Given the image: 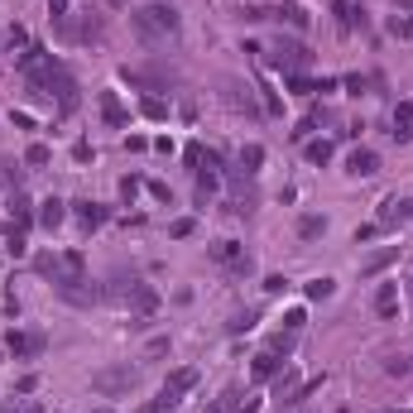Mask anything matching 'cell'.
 Segmentation results:
<instances>
[{"instance_id": "f546056e", "label": "cell", "mask_w": 413, "mask_h": 413, "mask_svg": "<svg viewBox=\"0 0 413 413\" xmlns=\"http://www.w3.org/2000/svg\"><path fill=\"white\" fill-rule=\"evenodd\" d=\"M255 322H260V307H246V312H236V317H231V327H226V331H231V336H241V331H250Z\"/></svg>"}, {"instance_id": "e575fe53", "label": "cell", "mask_w": 413, "mask_h": 413, "mask_svg": "<svg viewBox=\"0 0 413 413\" xmlns=\"http://www.w3.org/2000/svg\"><path fill=\"white\" fill-rule=\"evenodd\" d=\"M303 322H307L303 307H288V312H284V327H288V331H303Z\"/></svg>"}, {"instance_id": "603a6c76", "label": "cell", "mask_w": 413, "mask_h": 413, "mask_svg": "<svg viewBox=\"0 0 413 413\" xmlns=\"http://www.w3.org/2000/svg\"><path fill=\"white\" fill-rule=\"evenodd\" d=\"M139 115H144V120H168V101L144 91V96H139Z\"/></svg>"}, {"instance_id": "44dd1931", "label": "cell", "mask_w": 413, "mask_h": 413, "mask_svg": "<svg viewBox=\"0 0 413 413\" xmlns=\"http://www.w3.org/2000/svg\"><path fill=\"white\" fill-rule=\"evenodd\" d=\"M322 236H327V217H317V212L298 217V241H322Z\"/></svg>"}, {"instance_id": "d4e9b609", "label": "cell", "mask_w": 413, "mask_h": 413, "mask_svg": "<svg viewBox=\"0 0 413 413\" xmlns=\"http://www.w3.org/2000/svg\"><path fill=\"white\" fill-rule=\"evenodd\" d=\"M0 168H5V188L20 193L25 188V159H0Z\"/></svg>"}, {"instance_id": "f1b7e54d", "label": "cell", "mask_w": 413, "mask_h": 413, "mask_svg": "<svg viewBox=\"0 0 413 413\" xmlns=\"http://www.w3.org/2000/svg\"><path fill=\"white\" fill-rule=\"evenodd\" d=\"M77 39H82V44H101V39H106V25L87 15V20H82V29H77Z\"/></svg>"}, {"instance_id": "3957f363", "label": "cell", "mask_w": 413, "mask_h": 413, "mask_svg": "<svg viewBox=\"0 0 413 413\" xmlns=\"http://www.w3.org/2000/svg\"><path fill=\"white\" fill-rule=\"evenodd\" d=\"M130 25H135V34L144 44H159V39H173V34L183 29V20H178L173 5L154 0V5H144V10H130Z\"/></svg>"}, {"instance_id": "8992f818", "label": "cell", "mask_w": 413, "mask_h": 413, "mask_svg": "<svg viewBox=\"0 0 413 413\" xmlns=\"http://www.w3.org/2000/svg\"><path fill=\"white\" fill-rule=\"evenodd\" d=\"M207 255L217 265H226L231 274H255V260H250V250L241 241H217V246H207Z\"/></svg>"}, {"instance_id": "ee69618b", "label": "cell", "mask_w": 413, "mask_h": 413, "mask_svg": "<svg viewBox=\"0 0 413 413\" xmlns=\"http://www.w3.org/2000/svg\"><path fill=\"white\" fill-rule=\"evenodd\" d=\"M149 193L159 197V202H173V193H168V183H149Z\"/></svg>"}, {"instance_id": "4316f807", "label": "cell", "mask_w": 413, "mask_h": 413, "mask_svg": "<svg viewBox=\"0 0 413 413\" xmlns=\"http://www.w3.org/2000/svg\"><path fill=\"white\" fill-rule=\"evenodd\" d=\"M25 164H29V168H44V164H53V149L34 139V144H29V149H25Z\"/></svg>"}, {"instance_id": "ba28073f", "label": "cell", "mask_w": 413, "mask_h": 413, "mask_svg": "<svg viewBox=\"0 0 413 413\" xmlns=\"http://www.w3.org/2000/svg\"><path fill=\"white\" fill-rule=\"evenodd\" d=\"M72 217H77V226L91 236V231H101V226L110 221V207H106V202H91V197H82V202H72Z\"/></svg>"}, {"instance_id": "1f68e13d", "label": "cell", "mask_w": 413, "mask_h": 413, "mask_svg": "<svg viewBox=\"0 0 413 413\" xmlns=\"http://www.w3.org/2000/svg\"><path fill=\"white\" fill-rule=\"evenodd\" d=\"M389 34H394V39H409V44H413V15H394V20H389Z\"/></svg>"}, {"instance_id": "b9f144b4", "label": "cell", "mask_w": 413, "mask_h": 413, "mask_svg": "<svg viewBox=\"0 0 413 413\" xmlns=\"http://www.w3.org/2000/svg\"><path fill=\"white\" fill-rule=\"evenodd\" d=\"M284 288H288V279H284V274H269V279H265V293H284Z\"/></svg>"}, {"instance_id": "f5cc1de1", "label": "cell", "mask_w": 413, "mask_h": 413, "mask_svg": "<svg viewBox=\"0 0 413 413\" xmlns=\"http://www.w3.org/2000/svg\"><path fill=\"white\" fill-rule=\"evenodd\" d=\"M0 413H10V409H0Z\"/></svg>"}, {"instance_id": "83f0119b", "label": "cell", "mask_w": 413, "mask_h": 413, "mask_svg": "<svg viewBox=\"0 0 413 413\" xmlns=\"http://www.w3.org/2000/svg\"><path fill=\"white\" fill-rule=\"evenodd\" d=\"M293 346H298V331H288V327H284L274 341H269V351H274V356H284V360L293 356Z\"/></svg>"}, {"instance_id": "cb8c5ba5", "label": "cell", "mask_w": 413, "mask_h": 413, "mask_svg": "<svg viewBox=\"0 0 413 413\" xmlns=\"http://www.w3.org/2000/svg\"><path fill=\"white\" fill-rule=\"evenodd\" d=\"M241 168H246V173H260V168H265V144H260V139H250L246 149H241Z\"/></svg>"}, {"instance_id": "7a4b0ae2", "label": "cell", "mask_w": 413, "mask_h": 413, "mask_svg": "<svg viewBox=\"0 0 413 413\" xmlns=\"http://www.w3.org/2000/svg\"><path fill=\"white\" fill-rule=\"evenodd\" d=\"M34 269L58 288V298H68L72 307H91L101 298V288L87 279L82 250H44V255H34Z\"/></svg>"}, {"instance_id": "d6986e66", "label": "cell", "mask_w": 413, "mask_h": 413, "mask_svg": "<svg viewBox=\"0 0 413 413\" xmlns=\"http://www.w3.org/2000/svg\"><path fill=\"white\" fill-rule=\"evenodd\" d=\"M394 139H399V144L413 139V101H399V106H394Z\"/></svg>"}, {"instance_id": "74e56055", "label": "cell", "mask_w": 413, "mask_h": 413, "mask_svg": "<svg viewBox=\"0 0 413 413\" xmlns=\"http://www.w3.org/2000/svg\"><path fill=\"white\" fill-rule=\"evenodd\" d=\"M385 370H389V375H409L413 365H409V356H389V360H385Z\"/></svg>"}, {"instance_id": "816d5d0a", "label": "cell", "mask_w": 413, "mask_h": 413, "mask_svg": "<svg viewBox=\"0 0 413 413\" xmlns=\"http://www.w3.org/2000/svg\"><path fill=\"white\" fill-rule=\"evenodd\" d=\"M96 413H110V409H96Z\"/></svg>"}, {"instance_id": "8fae6325", "label": "cell", "mask_w": 413, "mask_h": 413, "mask_svg": "<svg viewBox=\"0 0 413 413\" xmlns=\"http://www.w3.org/2000/svg\"><path fill=\"white\" fill-rule=\"evenodd\" d=\"M197 380H202V375H197V365H178V370H168L164 389L173 394V399H178V404H183V399H188V394L197 389Z\"/></svg>"}, {"instance_id": "9c48e42d", "label": "cell", "mask_w": 413, "mask_h": 413, "mask_svg": "<svg viewBox=\"0 0 413 413\" xmlns=\"http://www.w3.org/2000/svg\"><path fill=\"white\" fill-rule=\"evenodd\" d=\"M96 106H101V120L110 130H125L130 125V106L120 101V91H96Z\"/></svg>"}, {"instance_id": "7dc6e473", "label": "cell", "mask_w": 413, "mask_h": 413, "mask_svg": "<svg viewBox=\"0 0 413 413\" xmlns=\"http://www.w3.org/2000/svg\"><path fill=\"white\" fill-rule=\"evenodd\" d=\"M399 10H404V15H413V0H399Z\"/></svg>"}, {"instance_id": "836d02e7", "label": "cell", "mask_w": 413, "mask_h": 413, "mask_svg": "<svg viewBox=\"0 0 413 413\" xmlns=\"http://www.w3.org/2000/svg\"><path fill=\"white\" fill-rule=\"evenodd\" d=\"M284 87H288L293 96H312V82H307V77H298V72H293V77H284Z\"/></svg>"}, {"instance_id": "4dcf8cb0", "label": "cell", "mask_w": 413, "mask_h": 413, "mask_svg": "<svg viewBox=\"0 0 413 413\" xmlns=\"http://www.w3.org/2000/svg\"><path fill=\"white\" fill-rule=\"evenodd\" d=\"M193 231H197V221H193V217H173V221H168V236H173V241H188Z\"/></svg>"}, {"instance_id": "52a82bcc", "label": "cell", "mask_w": 413, "mask_h": 413, "mask_svg": "<svg viewBox=\"0 0 413 413\" xmlns=\"http://www.w3.org/2000/svg\"><path fill=\"white\" fill-rule=\"evenodd\" d=\"M5 351L15 360H39L44 351H49V336L44 331H25V327H15L10 336H5Z\"/></svg>"}, {"instance_id": "2e32d148", "label": "cell", "mask_w": 413, "mask_h": 413, "mask_svg": "<svg viewBox=\"0 0 413 413\" xmlns=\"http://www.w3.org/2000/svg\"><path fill=\"white\" fill-rule=\"evenodd\" d=\"M130 307H135V317H149L154 307H159V288L154 284H130Z\"/></svg>"}, {"instance_id": "5bb4252c", "label": "cell", "mask_w": 413, "mask_h": 413, "mask_svg": "<svg viewBox=\"0 0 413 413\" xmlns=\"http://www.w3.org/2000/svg\"><path fill=\"white\" fill-rule=\"evenodd\" d=\"M346 173H351V178H375V173H380V154H375V149H351V154H346Z\"/></svg>"}, {"instance_id": "c3c4849f", "label": "cell", "mask_w": 413, "mask_h": 413, "mask_svg": "<svg viewBox=\"0 0 413 413\" xmlns=\"http://www.w3.org/2000/svg\"><path fill=\"white\" fill-rule=\"evenodd\" d=\"M130 413H149V409H144V404H139V409H130Z\"/></svg>"}, {"instance_id": "7bdbcfd3", "label": "cell", "mask_w": 413, "mask_h": 413, "mask_svg": "<svg viewBox=\"0 0 413 413\" xmlns=\"http://www.w3.org/2000/svg\"><path fill=\"white\" fill-rule=\"evenodd\" d=\"M125 149H130V154H144V149H149V139H144V135H125Z\"/></svg>"}, {"instance_id": "681fc988", "label": "cell", "mask_w": 413, "mask_h": 413, "mask_svg": "<svg viewBox=\"0 0 413 413\" xmlns=\"http://www.w3.org/2000/svg\"><path fill=\"white\" fill-rule=\"evenodd\" d=\"M394 413H413V409H394Z\"/></svg>"}, {"instance_id": "30bf717a", "label": "cell", "mask_w": 413, "mask_h": 413, "mask_svg": "<svg viewBox=\"0 0 413 413\" xmlns=\"http://www.w3.org/2000/svg\"><path fill=\"white\" fill-rule=\"evenodd\" d=\"M404 221H413V197H385V202H380V226H404Z\"/></svg>"}, {"instance_id": "ffe728a7", "label": "cell", "mask_w": 413, "mask_h": 413, "mask_svg": "<svg viewBox=\"0 0 413 413\" xmlns=\"http://www.w3.org/2000/svg\"><path fill=\"white\" fill-rule=\"evenodd\" d=\"M331 154H336V144H331V139H307V149H303V159H307V164H317V168H327Z\"/></svg>"}, {"instance_id": "277c9868", "label": "cell", "mask_w": 413, "mask_h": 413, "mask_svg": "<svg viewBox=\"0 0 413 413\" xmlns=\"http://www.w3.org/2000/svg\"><path fill=\"white\" fill-rule=\"evenodd\" d=\"M135 385H139V370L130 365V360H115V365L91 370V389H96L101 399H125Z\"/></svg>"}, {"instance_id": "ac0fdd59", "label": "cell", "mask_w": 413, "mask_h": 413, "mask_svg": "<svg viewBox=\"0 0 413 413\" xmlns=\"http://www.w3.org/2000/svg\"><path fill=\"white\" fill-rule=\"evenodd\" d=\"M370 307H375V317H394V307H399V284H380L375 298H370Z\"/></svg>"}, {"instance_id": "bcb514c9", "label": "cell", "mask_w": 413, "mask_h": 413, "mask_svg": "<svg viewBox=\"0 0 413 413\" xmlns=\"http://www.w3.org/2000/svg\"><path fill=\"white\" fill-rule=\"evenodd\" d=\"M106 5H110V10H125V5H130V0H106Z\"/></svg>"}, {"instance_id": "f6af8a7d", "label": "cell", "mask_w": 413, "mask_h": 413, "mask_svg": "<svg viewBox=\"0 0 413 413\" xmlns=\"http://www.w3.org/2000/svg\"><path fill=\"white\" fill-rule=\"evenodd\" d=\"M39 389V375H20V394H34Z\"/></svg>"}, {"instance_id": "e0dca14e", "label": "cell", "mask_w": 413, "mask_h": 413, "mask_svg": "<svg viewBox=\"0 0 413 413\" xmlns=\"http://www.w3.org/2000/svg\"><path fill=\"white\" fill-rule=\"evenodd\" d=\"M284 365H288L284 356H274V351H260V356H255V365H250V375H255L260 385H269V380H274Z\"/></svg>"}, {"instance_id": "ab89813d", "label": "cell", "mask_w": 413, "mask_h": 413, "mask_svg": "<svg viewBox=\"0 0 413 413\" xmlns=\"http://www.w3.org/2000/svg\"><path fill=\"white\" fill-rule=\"evenodd\" d=\"M336 77H317V82H312V96H331V91H336Z\"/></svg>"}, {"instance_id": "8d00e7d4", "label": "cell", "mask_w": 413, "mask_h": 413, "mask_svg": "<svg viewBox=\"0 0 413 413\" xmlns=\"http://www.w3.org/2000/svg\"><path fill=\"white\" fill-rule=\"evenodd\" d=\"M72 159H77V164H91V159H96V149H91L87 139H77V144H72Z\"/></svg>"}, {"instance_id": "f35d334b", "label": "cell", "mask_w": 413, "mask_h": 413, "mask_svg": "<svg viewBox=\"0 0 413 413\" xmlns=\"http://www.w3.org/2000/svg\"><path fill=\"white\" fill-rule=\"evenodd\" d=\"M139 197V178H120V202H135Z\"/></svg>"}, {"instance_id": "60d3db41", "label": "cell", "mask_w": 413, "mask_h": 413, "mask_svg": "<svg viewBox=\"0 0 413 413\" xmlns=\"http://www.w3.org/2000/svg\"><path fill=\"white\" fill-rule=\"evenodd\" d=\"M25 231H15V226H10V255H25Z\"/></svg>"}, {"instance_id": "7c38bea8", "label": "cell", "mask_w": 413, "mask_h": 413, "mask_svg": "<svg viewBox=\"0 0 413 413\" xmlns=\"http://www.w3.org/2000/svg\"><path fill=\"white\" fill-rule=\"evenodd\" d=\"M68 221V202L63 197H44L39 207H34V226H44V231H58Z\"/></svg>"}, {"instance_id": "5b68a950", "label": "cell", "mask_w": 413, "mask_h": 413, "mask_svg": "<svg viewBox=\"0 0 413 413\" xmlns=\"http://www.w3.org/2000/svg\"><path fill=\"white\" fill-rule=\"evenodd\" d=\"M307 63H312V53H307L303 39H284V34H279V44L269 49V68L284 72V77H293V72H303Z\"/></svg>"}, {"instance_id": "f907efd6", "label": "cell", "mask_w": 413, "mask_h": 413, "mask_svg": "<svg viewBox=\"0 0 413 413\" xmlns=\"http://www.w3.org/2000/svg\"><path fill=\"white\" fill-rule=\"evenodd\" d=\"M409 298H413V284H409Z\"/></svg>"}, {"instance_id": "4fadbf2b", "label": "cell", "mask_w": 413, "mask_h": 413, "mask_svg": "<svg viewBox=\"0 0 413 413\" xmlns=\"http://www.w3.org/2000/svg\"><path fill=\"white\" fill-rule=\"evenodd\" d=\"M269 20H279V25H288L293 34H303V29L312 25V15H307V10L298 5V0H284V5H274V10H269Z\"/></svg>"}, {"instance_id": "7402d4cb", "label": "cell", "mask_w": 413, "mask_h": 413, "mask_svg": "<svg viewBox=\"0 0 413 413\" xmlns=\"http://www.w3.org/2000/svg\"><path fill=\"white\" fill-rule=\"evenodd\" d=\"M303 293H307V298H312V303H327L331 293H336V279H327V274L307 279V284H303Z\"/></svg>"}, {"instance_id": "d6a6232c", "label": "cell", "mask_w": 413, "mask_h": 413, "mask_svg": "<svg viewBox=\"0 0 413 413\" xmlns=\"http://www.w3.org/2000/svg\"><path fill=\"white\" fill-rule=\"evenodd\" d=\"M385 236V226L380 221H370V226H356V246H365V241H380Z\"/></svg>"}, {"instance_id": "6da1fadb", "label": "cell", "mask_w": 413, "mask_h": 413, "mask_svg": "<svg viewBox=\"0 0 413 413\" xmlns=\"http://www.w3.org/2000/svg\"><path fill=\"white\" fill-rule=\"evenodd\" d=\"M20 72H25V82H29V91L39 96V101H53L58 106V115H72L77 110V77L68 72V63L63 58H53V53H44L39 44H29L25 53H20Z\"/></svg>"}, {"instance_id": "484cf974", "label": "cell", "mask_w": 413, "mask_h": 413, "mask_svg": "<svg viewBox=\"0 0 413 413\" xmlns=\"http://www.w3.org/2000/svg\"><path fill=\"white\" fill-rule=\"evenodd\" d=\"M212 193H217V173H212V164H207V168H197V202L207 207V197Z\"/></svg>"}, {"instance_id": "d590c367", "label": "cell", "mask_w": 413, "mask_h": 413, "mask_svg": "<svg viewBox=\"0 0 413 413\" xmlns=\"http://www.w3.org/2000/svg\"><path fill=\"white\" fill-rule=\"evenodd\" d=\"M341 87H346V91H351V96H360V91H365V87H370V77H360V72H351V77H341Z\"/></svg>"}, {"instance_id": "9a60e30c", "label": "cell", "mask_w": 413, "mask_h": 413, "mask_svg": "<svg viewBox=\"0 0 413 413\" xmlns=\"http://www.w3.org/2000/svg\"><path fill=\"white\" fill-rule=\"evenodd\" d=\"M399 250H404V246H380L375 255H365V265H360V279H380L389 265L399 260Z\"/></svg>"}]
</instances>
